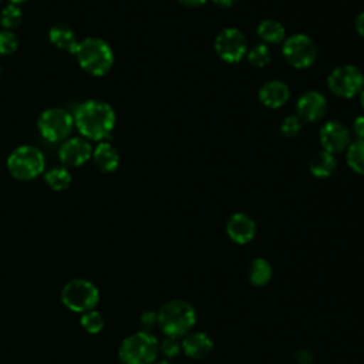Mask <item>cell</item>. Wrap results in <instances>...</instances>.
<instances>
[{
  "instance_id": "obj_16",
  "label": "cell",
  "mask_w": 364,
  "mask_h": 364,
  "mask_svg": "<svg viewBox=\"0 0 364 364\" xmlns=\"http://www.w3.org/2000/svg\"><path fill=\"white\" fill-rule=\"evenodd\" d=\"M290 97V90L286 82L279 80L267 81L259 90V100L267 108H280L287 102Z\"/></svg>"
},
{
  "instance_id": "obj_8",
  "label": "cell",
  "mask_w": 364,
  "mask_h": 364,
  "mask_svg": "<svg viewBox=\"0 0 364 364\" xmlns=\"http://www.w3.org/2000/svg\"><path fill=\"white\" fill-rule=\"evenodd\" d=\"M328 88L341 98H353L364 88V75L354 65H340L327 78Z\"/></svg>"
},
{
  "instance_id": "obj_9",
  "label": "cell",
  "mask_w": 364,
  "mask_h": 364,
  "mask_svg": "<svg viewBox=\"0 0 364 364\" xmlns=\"http://www.w3.org/2000/svg\"><path fill=\"white\" fill-rule=\"evenodd\" d=\"M316 46L306 34H293L283 43V55L296 68H307L316 60Z\"/></svg>"
},
{
  "instance_id": "obj_22",
  "label": "cell",
  "mask_w": 364,
  "mask_h": 364,
  "mask_svg": "<svg viewBox=\"0 0 364 364\" xmlns=\"http://www.w3.org/2000/svg\"><path fill=\"white\" fill-rule=\"evenodd\" d=\"M44 179L53 191H64L71 183V175L63 166H54L48 169L44 175Z\"/></svg>"
},
{
  "instance_id": "obj_34",
  "label": "cell",
  "mask_w": 364,
  "mask_h": 364,
  "mask_svg": "<svg viewBox=\"0 0 364 364\" xmlns=\"http://www.w3.org/2000/svg\"><path fill=\"white\" fill-rule=\"evenodd\" d=\"M181 4L188 6V7H198L206 3V0H178Z\"/></svg>"
},
{
  "instance_id": "obj_1",
  "label": "cell",
  "mask_w": 364,
  "mask_h": 364,
  "mask_svg": "<svg viewBox=\"0 0 364 364\" xmlns=\"http://www.w3.org/2000/svg\"><path fill=\"white\" fill-rule=\"evenodd\" d=\"M74 125L88 139L102 141L115 127L112 107L100 100L81 102L74 112Z\"/></svg>"
},
{
  "instance_id": "obj_23",
  "label": "cell",
  "mask_w": 364,
  "mask_h": 364,
  "mask_svg": "<svg viewBox=\"0 0 364 364\" xmlns=\"http://www.w3.org/2000/svg\"><path fill=\"white\" fill-rule=\"evenodd\" d=\"M347 164L354 172L364 175V139H357L348 145Z\"/></svg>"
},
{
  "instance_id": "obj_24",
  "label": "cell",
  "mask_w": 364,
  "mask_h": 364,
  "mask_svg": "<svg viewBox=\"0 0 364 364\" xmlns=\"http://www.w3.org/2000/svg\"><path fill=\"white\" fill-rule=\"evenodd\" d=\"M21 18H23L21 9L17 4H13V3L7 4L6 7H3V10L0 13L1 26L4 28H7V30L18 27L20 23H21Z\"/></svg>"
},
{
  "instance_id": "obj_27",
  "label": "cell",
  "mask_w": 364,
  "mask_h": 364,
  "mask_svg": "<svg viewBox=\"0 0 364 364\" xmlns=\"http://www.w3.org/2000/svg\"><path fill=\"white\" fill-rule=\"evenodd\" d=\"M17 47H18V40L11 30L0 31V54L1 55H9L14 53Z\"/></svg>"
},
{
  "instance_id": "obj_13",
  "label": "cell",
  "mask_w": 364,
  "mask_h": 364,
  "mask_svg": "<svg viewBox=\"0 0 364 364\" xmlns=\"http://www.w3.org/2000/svg\"><path fill=\"white\" fill-rule=\"evenodd\" d=\"M296 108H297V117L300 119L313 122L323 118L327 109V101L321 92L307 91L297 100Z\"/></svg>"
},
{
  "instance_id": "obj_12",
  "label": "cell",
  "mask_w": 364,
  "mask_h": 364,
  "mask_svg": "<svg viewBox=\"0 0 364 364\" xmlns=\"http://www.w3.org/2000/svg\"><path fill=\"white\" fill-rule=\"evenodd\" d=\"M92 155L90 142L84 138H70L63 142L58 151V156L64 165L80 166L85 164Z\"/></svg>"
},
{
  "instance_id": "obj_7",
  "label": "cell",
  "mask_w": 364,
  "mask_h": 364,
  "mask_svg": "<svg viewBox=\"0 0 364 364\" xmlns=\"http://www.w3.org/2000/svg\"><path fill=\"white\" fill-rule=\"evenodd\" d=\"M37 127L43 138L50 142H58L65 139L74 125V117L63 108H48L41 112L37 121Z\"/></svg>"
},
{
  "instance_id": "obj_35",
  "label": "cell",
  "mask_w": 364,
  "mask_h": 364,
  "mask_svg": "<svg viewBox=\"0 0 364 364\" xmlns=\"http://www.w3.org/2000/svg\"><path fill=\"white\" fill-rule=\"evenodd\" d=\"M218 7H223V9H228V7H232L236 0H212Z\"/></svg>"
},
{
  "instance_id": "obj_21",
  "label": "cell",
  "mask_w": 364,
  "mask_h": 364,
  "mask_svg": "<svg viewBox=\"0 0 364 364\" xmlns=\"http://www.w3.org/2000/svg\"><path fill=\"white\" fill-rule=\"evenodd\" d=\"M257 36L267 44H276L284 40L286 31L282 23L267 18L260 21V24L257 26Z\"/></svg>"
},
{
  "instance_id": "obj_33",
  "label": "cell",
  "mask_w": 364,
  "mask_h": 364,
  "mask_svg": "<svg viewBox=\"0 0 364 364\" xmlns=\"http://www.w3.org/2000/svg\"><path fill=\"white\" fill-rule=\"evenodd\" d=\"M355 30L360 36L364 37V11H361L355 18Z\"/></svg>"
},
{
  "instance_id": "obj_29",
  "label": "cell",
  "mask_w": 364,
  "mask_h": 364,
  "mask_svg": "<svg viewBox=\"0 0 364 364\" xmlns=\"http://www.w3.org/2000/svg\"><path fill=\"white\" fill-rule=\"evenodd\" d=\"M182 350L181 344L178 343L176 338L173 337H166L161 344H159V351L168 357V358H173L179 354V351Z\"/></svg>"
},
{
  "instance_id": "obj_26",
  "label": "cell",
  "mask_w": 364,
  "mask_h": 364,
  "mask_svg": "<svg viewBox=\"0 0 364 364\" xmlns=\"http://www.w3.org/2000/svg\"><path fill=\"white\" fill-rule=\"evenodd\" d=\"M247 60L255 67H264L270 63L272 54L266 44H257L247 53Z\"/></svg>"
},
{
  "instance_id": "obj_20",
  "label": "cell",
  "mask_w": 364,
  "mask_h": 364,
  "mask_svg": "<svg viewBox=\"0 0 364 364\" xmlns=\"http://www.w3.org/2000/svg\"><path fill=\"white\" fill-rule=\"evenodd\" d=\"M249 282L253 286H264L272 279V266L263 257H256L252 260L247 270Z\"/></svg>"
},
{
  "instance_id": "obj_25",
  "label": "cell",
  "mask_w": 364,
  "mask_h": 364,
  "mask_svg": "<svg viewBox=\"0 0 364 364\" xmlns=\"http://www.w3.org/2000/svg\"><path fill=\"white\" fill-rule=\"evenodd\" d=\"M80 323H81L82 328L90 334H97L104 327L102 314L97 310H90V311L82 313V316L80 318Z\"/></svg>"
},
{
  "instance_id": "obj_28",
  "label": "cell",
  "mask_w": 364,
  "mask_h": 364,
  "mask_svg": "<svg viewBox=\"0 0 364 364\" xmlns=\"http://www.w3.org/2000/svg\"><path fill=\"white\" fill-rule=\"evenodd\" d=\"M301 129V122L299 117H286L282 124H280V132L282 135L287 136V138H293L296 136Z\"/></svg>"
},
{
  "instance_id": "obj_18",
  "label": "cell",
  "mask_w": 364,
  "mask_h": 364,
  "mask_svg": "<svg viewBox=\"0 0 364 364\" xmlns=\"http://www.w3.org/2000/svg\"><path fill=\"white\" fill-rule=\"evenodd\" d=\"M48 38L57 48H60L63 51L73 53V54L75 53V50L80 44L74 30L65 24L53 26L48 31Z\"/></svg>"
},
{
  "instance_id": "obj_2",
  "label": "cell",
  "mask_w": 364,
  "mask_h": 364,
  "mask_svg": "<svg viewBox=\"0 0 364 364\" xmlns=\"http://www.w3.org/2000/svg\"><path fill=\"white\" fill-rule=\"evenodd\" d=\"M196 323L195 307L185 300H171L158 311V326L166 337L186 336Z\"/></svg>"
},
{
  "instance_id": "obj_38",
  "label": "cell",
  "mask_w": 364,
  "mask_h": 364,
  "mask_svg": "<svg viewBox=\"0 0 364 364\" xmlns=\"http://www.w3.org/2000/svg\"><path fill=\"white\" fill-rule=\"evenodd\" d=\"M152 364H171V363H168V361L162 360V361H156V363H152Z\"/></svg>"
},
{
  "instance_id": "obj_32",
  "label": "cell",
  "mask_w": 364,
  "mask_h": 364,
  "mask_svg": "<svg viewBox=\"0 0 364 364\" xmlns=\"http://www.w3.org/2000/svg\"><path fill=\"white\" fill-rule=\"evenodd\" d=\"M353 129H354L355 135L358 136V139H364V115H360L354 119Z\"/></svg>"
},
{
  "instance_id": "obj_36",
  "label": "cell",
  "mask_w": 364,
  "mask_h": 364,
  "mask_svg": "<svg viewBox=\"0 0 364 364\" xmlns=\"http://www.w3.org/2000/svg\"><path fill=\"white\" fill-rule=\"evenodd\" d=\"M360 102H361V105H363V108H364V90H361V94H360Z\"/></svg>"
},
{
  "instance_id": "obj_15",
  "label": "cell",
  "mask_w": 364,
  "mask_h": 364,
  "mask_svg": "<svg viewBox=\"0 0 364 364\" xmlns=\"http://www.w3.org/2000/svg\"><path fill=\"white\" fill-rule=\"evenodd\" d=\"M181 347L188 357L200 360L210 354L213 350V341L203 331H189L186 336H183Z\"/></svg>"
},
{
  "instance_id": "obj_4",
  "label": "cell",
  "mask_w": 364,
  "mask_h": 364,
  "mask_svg": "<svg viewBox=\"0 0 364 364\" xmlns=\"http://www.w3.org/2000/svg\"><path fill=\"white\" fill-rule=\"evenodd\" d=\"M159 353V343L149 331L128 336L119 346V360L124 364H152Z\"/></svg>"
},
{
  "instance_id": "obj_14",
  "label": "cell",
  "mask_w": 364,
  "mask_h": 364,
  "mask_svg": "<svg viewBox=\"0 0 364 364\" xmlns=\"http://www.w3.org/2000/svg\"><path fill=\"white\" fill-rule=\"evenodd\" d=\"M226 233L228 236L239 245L249 243L256 235V223L246 213L237 212L233 213L226 222Z\"/></svg>"
},
{
  "instance_id": "obj_30",
  "label": "cell",
  "mask_w": 364,
  "mask_h": 364,
  "mask_svg": "<svg viewBox=\"0 0 364 364\" xmlns=\"http://www.w3.org/2000/svg\"><path fill=\"white\" fill-rule=\"evenodd\" d=\"M139 323L144 328V331H149L155 324H158V313L152 311V310H146L141 314Z\"/></svg>"
},
{
  "instance_id": "obj_17",
  "label": "cell",
  "mask_w": 364,
  "mask_h": 364,
  "mask_svg": "<svg viewBox=\"0 0 364 364\" xmlns=\"http://www.w3.org/2000/svg\"><path fill=\"white\" fill-rule=\"evenodd\" d=\"M92 159L102 172H114L119 165V154L109 142H100L92 151Z\"/></svg>"
},
{
  "instance_id": "obj_6",
  "label": "cell",
  "mask_w": 364,
  "mask_h": 364,
  "mask_svg": "<svg viewBox=\"0 0 364 364\" xmlns=\"http://www.w3.org/2000/svg\"><path fill=\"white\" fill-rule=\"evenodd\" d=\"M100 300L97 286L87 279H74L61 290L63 304L74 313H85L94 310Z\"/></svg>"
},
{
  "instance_id": "obj_10",
  "label": "cell",
  "mask_w": 364,
  "mask_h": 364,
  "mask_svg": "<svg viewBox=\"0 0 364 364\" xmlns=\"http://www.w3.org/2000/svg\"><path fill=\"white\" fill-rule=\"evenodd\" d=\"M215 51L226 63H239L246 54V38L235 27L219 31L215 38Z\"/></svg>"
},
{
  "instance_id": "obj_37",
  "label": "cell",
  "mask_w": 364,
  "mask_h": 364,
  "mask_svg": "<svg viewBox=\"0 0 364 364\" xmlns=\"http://www.w3.org/2000/svg\"><path fill=\"white\" fill-rule=\"evenodd\" d=\"M13 4H20V3H24L26 0H10Z\"/></svg>"
},
{
  "instance_id": "obj_31",
  "label": "cell",
  "mask_w": 364,
  "mask_h": 364,
  "mask_svg": "<svg viewBox=\"0 0 364 364\" xmlns=\"http://www.w3.org/2000/svg\"><path fill=\"white\" fill-rule=\"evenodd\" d=\"M296 364H311L313 354L309 350H299L294 353Z\"/></svg>"
},
{
  "instance_id": "obj_39",
  "label": "cell",
  "mask_w": 364,
  "mask_h": 364,
  "mask_svg": "<svg viewBox=\"0 0 364 364\" xmlns=\"http://www.w3.org/2000/svg\"><path fill=\"white\" fill-rule=\"evenodd\" d=\"M1 71H3V70H1V67H0V75H1Z\"/></svg>"
},
{
  "instance_id": "obj_19",
  "label": "cell",
  "mask_w": 364,
  "mask_h": 364,
  "mask_svg": "<svg viewBox=\"0 0 364 364\" xmlns=\"http://www.w3.org/2000/svg\"><path fill=\"white\" fill-rule=\"evenodd\" d=\"M336 158L327 151L317 152L310 162V172L316 178H328L336 171Z\"/></svg>"
},
{
  "instance_id": "obj_3",
  "label": "cell",
  "mask_w": 364,
  "mask_h": 364,
  "mask_svg": "<svg viewBox=\"0 0 364 364\" xmlns=\"http://www.w3.org/2000/svg\"><path fill=\"white\" fill-rule=\"evenodd\" d=\"M74 54L82 70L95 77L107 74L114 64L111 46L98 37H88L80 41Z\"/></svg>"
},
{
  "instance_id": "obj_11",
  "label": "cell",
  "mask_w": 364,
  "mask_h": 364,
  "mask_svg": "<svg viewBox=\"0 0 364 364\" xmlns=\"http://www.w3.org/2000/svg\"><path fill=\"white\" fill-rule=\"evenodd\" d=\"M320 142L324 151L330 154H338L348 148L350 132L341 122L328 121L320 129Z\"/></svg>"
},
{
  "instance_id": "obj_5",
  "label": "cell",
  "mask_w": 364,
  "mask_h": 364,
  "mask_svg": "<svg viewBox=\"0 0 364 364\" xmlns=\"http://www.w3.org/2000/svg\"><path fill=\"white\" fill-rule=\"evenodd\" d=\"M46 159L43 152L33 145L16 148L7 158V169L16 179L30 181L43 173Z\"/></svg>"
}]
</instances>
